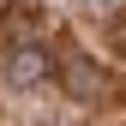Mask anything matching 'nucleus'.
<instances>
[{"instance_id":"nucleus-1","label":"nucleus","mask_w":126,"mask_h":126,"mask_svg":"<svg viewBox=\"0 0 126 126\" xmlns=\"http://www.w3.org/2000/svg\"><path fill=\"white\" fill-rule=\"evenodd\" d=\"M54 84L66 90L72 102H90V108L114 96V78H108V72L96 66V60H90V54H78V48H66V54H54Z\"/></svg>"},{"instance_id":"nucleus-2","label":"nucleus","mask_w":126,"mask_h":126,"mask_svg":"<svg viewBox=\"0 0 126 126\" xmlns=\"http://www.w3.org/2000/svg\"><path fill=\"white\" fill-rule=\"evenodd\" d=\"M0 78H6L12 90H42V84H54V48H48L42 36L12 42V48L0 54Z\"/></svg>"},{"instance_id":"nucleus-3","label":"nucleus","mask_w":126,"mask_h":126,"mask_svg":"<svg viewBox=\"0 0 126 126\" xmlns=\"http://www.w3.org/2000/svg\"><path fill=\"white\" fill-rule=\"evenodd\" d=\"M0 36H6V48H12V42H30V36H42V24L30 18V12L6 6V12H0Z\"/></svg>"},{"instance_id":"nucleus-4","label":"nucleus","mask_w":126,"mask_h":126,"mask_svg":"<svg viewBox=\"0 0 126 126\" xmlns=\"http://www.w3.org/2000/svg\"><path fill=\"white\" fill-rule=\"evenodd\" d=\"M114 42H120V54H126V18H120V24H114Z\"/></svg>"},{"instance_id":"nucleus-5","label":"nucleus","mask_w":126,"mask_h":126,"mask_svg":"<svg viewBox=\"0 0 126 126\" xmlns=\"http://www.w3.org/2000/svg\"><path fill=\"white\" fill-rule=\"evenodd\" d=\"M6 6H12V0H0V12H6Z\"/></svg>"}]
</instances>
